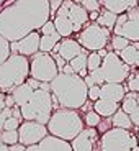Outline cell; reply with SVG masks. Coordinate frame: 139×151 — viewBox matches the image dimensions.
Returning <instances> with one entry per match:
<instances>
[{
    "label": "cell",
    "mask_w": 139,
    "mask_h": 151,
    "mask_svg": "<svg viewBox=\"0 0 139 151\" xmlns=\"http://www.w3.org/2000/svg\"><path fill=\"white\" fill-rule=\"evenodd\" d=\"M51 18L49 0H13L0 10V35L7 41H18Z\"/></svg>",
    "instance_id": "cell-1"
},
{
    "label": "cell",
    "mask_w": 139,
    "mask_h": 151,
    "mask_svg": "<svg viewBox=\"0 0 139 151\" xmlns=\"http://www.w3.org/2000/svg\"><path fill=\"white\" fill-rule=\"evenodd\" d=\"M51 95H53V107L57 109H71L79 110L88 100V87L83 82V77L79 74H59L51 82Z\"/></svg>",
    "instance_id": "cell-2"
},
{
    "label": "cell",
    "mask_w": 139,
    "mask_h": 151,
    "mask_svg": "<svg viewBox=\"0 0 139 151\" xmlns=\"http://www.w3.org/2000/svg\"><path fill=\"white\" fill-rule=\"evenodd\" d=\"M46 128H48L49 135L57 136V138L66 141H72L85 128V125H83V120L77 110L57 109L53 112L49 122L46 123Z\"/></svg>",
    "instance_id": "cell-3"
},
{
    "label": "cell",
    "mask_w": 139,
    "mask_h": 151,
    "mask_svg": "<svg viewBox=\"0 0 139 151\" xmlns=\"http://www.w3.org/2000/svg\"><path fill=\"white\" fill-rule=\"evenodd\" d=\"M30 77V58L10 54L0 64V92L10 94Z\"/></svg>",
    "instance_id": "cell-4"
},
{
    "label": "cell",
    "mask_w": 139,
    "mask_h": 151,
    "mask_svg": "<svg viewBox=\"0 0 139 151\" xmlns=\"http://www.w3.org/2000/svg\"><path fill=\"white\" fill-rule=\"evenodd\" d=\"M20 112H21L23 120H31L46 125L54 112L51 91H44V89L33 91L30 100L25 105L20 107Z\"/></svg>",
    "instance_id": "cell-5"
},
{
    "label": "cell",
    "mask_w": 139,
    "mask_h": 151,
    "mask_svg": "<svg viewBox=\"0 0 139 151\" xmlns=\"http://www.w3.org/2000/svg\"><path fill=\"white\" fill-rule=\"evenodd\" d=\"M110 38H111L110 30L100 27L97 22H93V23H87L79 31L77 41L87 51H100V49L108 46Z\"/></svg>",
    "instance_id": "cell-6"
},
{
    "label": "cell",
    "mask_w": 139,
    "mask_h": 151,
    "mask_svg": "<svg viewBox=\"0 0 139 151\" xmlns=\"http://www.w3.org/2000/svg\"><path fill=\"white\" fill-rule=\"evenodd\" d=\"M136 145L138 138L131 133V130L115 128V127L105 132L100 138V151H131Z\"/></svg>",
    "instance_id": "cell-7"
},
{
    "label": "cell",
    "mask_w": 139,
    "mask_h": 151,
    "mask_svg": "<svg viewBox=\"0 0 139 151\" xmlns=\"http://www.w3.org/2000/svg\"><path fill=\"white\" fill-rule=\"evenodd\" d=\"M59 74L56 61L51 53H41L38 51L30 59V77L39 81V82H51Z\"/></svg>",
    "instance_id": "cell-8"
},
{
    "label": "cell",
    "mask_w": 139,
    "mask_h": 151,
    "mask_svg": "<svg viewBox=\"0 0 139 151\" xmlns=\"http://www.w3.org/2000/svg\"><path fill=\"white\" fill-rule=\"evenodd\" d=\"M100 69L103 72L105 82H111V84H123L124 81H128L129 74H131V68L128 64H124L121 58L118 56V53H115V51L106 53Z\"/></svg>",
    "instance_id": "cell-9"
},
{
    "label": "cell",
    "mask_w": 139,
    "mask_h": 151,
    "mask_svg": "<svg viewBox=\"0 0 139 151\" xmlns=\"http://www.w3.org/2000/svg\"><path fill=\"white\" fill-rule=\"evenodd\" d=\"M113 33L126 38L129 41H139V12L138 7L118 15L113 27Z\"/></svg>",
    "instance_id": "cell-10"
},
{
    "label": "cell",
    "mask_w": 139,
    "mask_h": 151,
    "mask_svg": "<svg viewBox=\"0 0 139 151\" xmlns=\"http://www.w3.org/2000/svg\"><path fill=\"white\" fill-rule=\"evenodd\" d=\"M54 15L66 17V18L72 23L75 33L80 31L87 23H88V12H87L83 7H80L75 0H62L61 7L57 8V12L54 13Z\"/></svg>",
    "instance_id": "cell-11"
},
{
    "label": "cell",
    "mask_w": 139,
    "mask_h": 151,
    "mask_svg": "<svg viewBox=\"0 0 139 151\" xmlns=\"http://www.w3.org/2000/svg\"><path fill=\"white\" fill-rule=\"evenodd\" d=\"M49 133L46 125L38 123V122L31 120H23L18 127V143L23 146H31V145H38L43 138H46Z\"/></svg>",
    "instance_id": "cell-12"
},
{
    "label": "cell",
    "mask_w": 139,
    "mask_h": 151,
    "mask_svg": "<svg viewBox=\"0 0 139 151\" xmlns=\"http://www.w3.org/2000/svg\"><path fill=\"white\" fill-rule=\"evenodd\" d=\"M39 31H31L26 36H23L18 41L10 43V53L11 54H21V56L31 58L39 51Z\"/></svg>",
    "instance_id": "cell-13"
},
{
    "label": "cell",
    "mask_w": 139,
    "mask_h": 151,
    "mask_svg": "<svg viewBox=\"0 0 139 151\" xmlns=\"http://www.w3.org/2000/svg\"><path fill=\"white\" fill-rule=\"evenodd\" d=\"M98 140V132L95 128H83L71 143L72 151H93Z\"/></svg>",
    "instance_id": "cell-14"
},
{
    "label": "cell",
    "mask_w": 139,
    "mask_h": 151,
    "mask_svg": "<svg viewBox=\"0 0 139 151\" xmlns=\"http://www.w3.org/2000/svg\"><path fill=\"white\" fill-rule=\"evenodd\" d=\"M26 151H72V148L69 141L61 140V138L53 135H48L38 145L26 146Z\"/></svg>",
    "instance_id": "cell-15"
},
{
    "label": "cell",
    "mask_w": 139,
    "mask_h": 151,
    "mask_svg": "<svg viewBox=\"0 0 139 151\" xmlns=\"http://www.w3.org/2000/svg\"><path fill=\"white\" fill-rule=\"evenodd\" d=\"M83 51V48L79 45V41L77 40H72V38H62L59 43H57L56 46H54V49L51 51V53H57L61 58H64V61H71L74 59L77 54H80Z\"/></svg>",
    "instance_id": "cell-16"
},
{
    "label": "cell",
    "mask_w": 139,
    "mask_h": 151,
    "mask_svg": "<svg viewBox=\"0 0 139 151\" xmlns=\"http://www.w3.org/2000/svg\"><path fill=\"white\" fill-rule=\"evenodd\" d=\"M120 109L129 115L133 127H139V94L138 92H126L120 104Z\"/></svg>",
    "instance_id": "cell-17"
},
{
    "label": "cell",
    "mask_w": 139,
    "mask_h": 151,
    "mask_svg": "<svg viewBox=\"0 0 139 151\" xmlns=\"http://www.w3.org/2000/svg\"><path fill=\"white\" fill-rule=\"evenodd\" d=\"M124 95H126V87L123 84L105 82L100 86V99H106V100H113V102L121 104Z\"/></svg>",
    "instance_id": "cell-18"
},
{
    "label": "cell",
    "mask_w": 139,
    "mask_h": 151,
    "mask_svg": "<svg viewBox=\"0 0 139 151\" xmlns=\"http://www.w3.org/2000/svg\"><path fill=\"white\" fill-rule=\"evenodd\" d=\"M118 56L129 68H139V41H131L124 49H121Z\"/></svg>",
    "instance_id": "cell-19"
},
{
    "label": "cell",
    "mask_w": 139,
    "mask_h": 151,
    "mask_svg": "<svg viewBox=\"0 0 139 151\" xmlns=\"http://www.w3.org/2000/svg\"><path fill=\"white\" fill-rule=\"evenodd\" d=\"M102 5L105 10L121 15V13H126L128 10H131V8H136L139 5V2L138 0H103Z\"/></svg>",
    "instance_id": "cell-20"
},
{
    "label": "cell",
    "mask_w": 139,
    "mask_h": 151,
    "mask_svg": "<svg viewBox=\"0 0 139 151\" xmlns=\"http://www.w3.org/2000/svg\"><path fill=\"white\" fill-rule=\"evenodd\" d=\"M118 109H120V104L113 102V100H106V99H98L93 104V110L103 118H110Z\"/></svg>",
    "instance_id": "cell-21"
},
{
    "label": "cell",
    "mask_w": 139,
    "mask_h": 151,
    "mask_svg": "<svg viewBox=\"0 0 139 151\" xmlns=\"http://www.w3.org/2000/svg\"><path fill=\"white\" fill-rule=\"evenodd\" d=\"M33 91H34V89H31L30 84H28L26 81H25L23 84H20L18 87H15V89L10 92L11 97H13V100H15V105H16V107L25 105V104L30 100V97H31V94H33Z\"/></svg>",
    "instance_id": "cell-22"
},
{
    "label": "cell",
    "mask_w": 139,
    "mask_h": 151,
    "mask_svg": "<svg viewBox=\"0 0 139 151\" xmlns=\"http://www.w3.org/2000/svg\"><path fill=\"white\" fill-rule=\"evenodd\" d=\"M87 56H88V51L83 49L80 54H77L74 59H71L67 63V64L74 69L75 74H79L80 77H85V76L88 74V71H87Z\"/></svg>",
    "instance_id": "cell-23"
},
{
    "label": "cell",
    "mask_w": 139,
    "mask_h": 151,
    "mask_svg": "<svg viewBox=\"0 0 139 151\" xmlns=\"http://www.w3.org/2000/svg\"><path fill=\"white\" fill-rule=\"evenodd\" d=\"M110 118H111V125L115 128H123V130H131L133 128V122H131V118H129V115L126 112H123L121 109H118Z\"/></svg>",
    "instance_id": "cell-24"
},
{
    "label": "cell",
    "mask_w": 139,
    "mask_h": 151,
    "mask_svg": "<svg viewBox=\"0 0 139 151\" xmlns=\"http://www.w3.org/2000/svg\"><path fill=\"white\" fill-rule=\"evenodd\" d=\"M61 40H62V38H61L59 33L41 35V38H39V51H41V53H51L54 49V46H56Z\"/></svg>",
    "instance_id": "cell-25"
},
{
    "label": "cell",
    "mask_w": 139,
    "mask_h": 151,
    "mask_svg": "<svg viewBox=\"0 0 139 151\" xmlns=\"http://www.w3.org/2000/svg\"><path fill=\"white\" fill-rule=\"evenodd\" d=\"M116 18H118L116 13H113V12L103 8V10H100V15H98V18H97V23L100 25V27H103V28H106V30L111 31L113 27H115V23H116Z\"/></svg>",
    "instance_id": "cell-26"
},
{
    "label": "cell",
    "mask_w": 139,
    "mask_h": 151,
    "mask_svg": "<svg viewBox=\"0 0 139 151\" xmlns=\"http://www.w3.org/2000/svg\"><path fill=\"white\" fill-rule=\"evenodd\" d=\"M11 112H13V107H7L5 104V94L0 92V132L4 130V123L8 117H11Z\"/></svg>",
    "instance_id": "cell-27"
},
{
    "label": "cell",
    "mask_w": 139,
    "mask_h": 151,
    "mask_svg": "<svg viewBox=\"0 0 139 151\" xmlns=\"http://www.w3.org/2000/svg\"><path fill=\"white\" fill-rule=\"evenodd\" d=\"M0 143H5L8 146L18 143V130H2L0 132Z\"/></svg>",
    "instance_id": "cell-28"
},
{
    "label": "cell",
    "mask_w": 139,
    "mask_h": 151,
    "mask_svg": "<svg viewBox=\"0 0 139 151\" xmlns=\"http://www.w3.org/2000/svg\"><path fill=\"white\" fill-rule=\"evenodd\" d=\"M82 120H83V125H85L87 128H97L98 123L102 122V117H100L95 110H88Z\"/></svg>",
    "instance_id": "cell-29"
},
{
    "label": "cell",
    "mask_w": 139,
    "mask_h": 151,
    "mask_svg": "<svg viewBox=\"0 0 139 151\" xmlns=\"http://www.w3.org/2000/svg\"><path fill=\"white\" fill-rule=\"evenodd\" d=\"M102 61H103V58L100 56L97 51H90L88 56H87V71L90 72V71L98 69L100 66H102Z\"/></svg>",
    "instance_id": "cell-30"
},
{
    "label": "cell",
    "mask_w": 139,
    "mask_h": 151,
    "mask_svg": "<svg viewBox=\"0 0 139 151\" xmlns=\"http://www.w3.org/2000/svg\"><path fill=\"white\" fill-rule=\"evenodd\" d=\"M110 43H111V49H113V51H115V53H120L121 49H124L131 41L126 40V38H123V36H120V35H115L113 38H110Z\"/></svg>",
    "instance_id": "cell-31"
},
{
    "label": "cell",
    "mask_w": 139,
    "mask_h": 151,
    "mask_svg": "<svg viewBox=\"0 0 139 151\" xmlns=\"http://www.w3.org/2000/svg\"><path fill=\"white\" fill-rule=\"evenodd\" d=\"M77 4L85 8L88 13H90V12H100L102 10V2H98V0H77Z\"/></svg>",
    "instance_id": "cell-32"
},
{
    "label": "cell",
    "mask_w": 139,
    "mask_h": 151,
    "mask_svg": "<svg viewBox=\"0 0 139 151\" xmlns=\"http://www.w3.org/2000/svg\"><path fill=\"white\" fill-rule=\"evenodd\" d=\"M10 41H7L2 35H0V64L10 56Z\"/></svg>",
    "instance_id": "cell-33"
},
{
    "label": "cell",
    "mask_w": 139,
    "mask_h": 151,
    "mask_svg": "<svg viewBox=\"0 0 139 151\" xmlns=\"http://www.w3.org/2000/svg\"><path fill=\"white\" fill-rule=\"evenodd\" d=\"M129 92H138L139 94V72H133L128 77V86H126Z\"/></svg>",
    "instance_id": "cell-34"
},
{
    "label": "cell",
    "mask_w": 139,
    "mask_h": 151,
    "mask_svg": "<svg viewBox=\"0 0 139 151\" xmlns=\"http://www.w3.org/2000/svg\"><path fill=\"white\" fill-rule=\"evenodd\" d=\"M21 118H16V117H8L7 120H5V123H4V130H18V127H20V123H21Z\"/></svg>",
    "instance_id": "cell-35"
},
{
    "label": "cell",
    "mask_w": 139,
    "mask_h": 151,
    "mask_svg": "<svg viewBox=\"0 0 139 151\" xmlns=\"http://www.w3.org/2000/svg\"><path fill=\"white\" fill-rule=\"evenodd\" d=\"M88 77L93 81L95 86H102V84H105V79H103V72H102V69H100V68L95 69V71H90V72H88Z\"/></svg>",
    "instance_id": "cell-36"
},
{
    "label": "cell",
    "mask_w": 139,
    "mask_h": 151,
    "mask_svg": "<svg viewBox=\"0 0 139 151\" xmlns=\"http://www.w3.org/2000/svg\"><path fill=\"white\" fill-rule=\"evenodd\" d=\"M54 33H57V31H56V27H54L53 20L49 18L48 22H46L41 28H39V35H54Z\"/></svg>",
    "instance_id": "cell-37"
},
{
    "label": "cell",
    "mask_w": 139,
    "mask_h": 151,
    "mask_svg": "<svg viewBox=\"0 0 139 151\" xmlns=\"http://www.w3.org/2000/svg\"><path fill=\"white\" fill-rule=\"evenodd\" d=\"M87 95H88V99L90 100H98L100 99V86H92L88 87V92H87Z\"/></svg>",
    "instance_id": "cell-38"
},
{
    "label": "cell",
    "mask_w": 139,
    "mask_h": 151,
    "mask_svg": "<svg viewBox=\"0 0 139 151\" xmlns=\"http://www.w3.org/2000/svg\"><path fill=\"white\" fill-rule=\"evenodd\" d=\"M51 56L54 58V61H56V66H57V69H59V72L64 69V66L67 64V61H64V58H61L57 53H51Z\"/></svg>",
    "instance_id": "cell-39"
},
{
    "label": "cell",
    "mask_w": 139,
    "mask_h": 151,
    "mask_svg": "<svg viewBox=\"0 0 139 151\" xmlns=\"http://www.w3.org/2000/svg\"><path fill=\"white\" fill-rule=\"evenodd\" d=\"M62 0H49V10H51V18L54 17V13L57 12V8L61 7Z\"/></svg>",
    "instance_id": "cell-40"
},
{
    "label": "cell",
    "mask_w": 139,
    "mask_h": 151,
    "mask_svg": "<svg viewBox=\"0 0 139 151\" xmlns=\"http://www.w3.org/2000/svg\"><path fill=\"white\" fill-rule=\"evenodd\" d=\"M26 82L30 84V87H31V89H34V91H36V89H39V86H41V82H39V81H36V79H33V77H28Z\"/></svg>",
    "instance_id": "cell-41"
},
{
    "label": "cell",
    "mask_w": 139,
    "mask_h": 151,
    "mask_svg": "<svg viewBox=\"0 0 139 151\" xmlns=\"http://www.w3.org/2000/svg\"><path fill=\"white\" fill-rule=\"evenodd\" d=\"M5 104H7V107H15V100H13V97H11V94H5Z\"/></svg>",
    "instance_id": "cell-42"
},
{
    "label": "cell",
    "mask_w": 139,
    "mask_h": 151,
    "mask_svg": "<svg viewBox=\"0 0 139 151\" xmlns=\"http://www.w3.org/2000/svg\"><path fill=\"white\" fill-rule=\"evenodd\" d=\"M8 151H26V146H23V145L16 143V145H11V146L8 148Z\"/></svg>",
    "instance_id": "cell-43"
},
{
    "label": "cell",
    "mask_w": 139,
    "mask_h": 151,
    "mask_svg": "<svg viewBox=\"0 0 139 151\" xmlns=\"http://www.w3.org/2000/svg\"><path fill=\"white\" fill-rule=\"evenodd\" d=\"M98 15H100V12H90V13H88V20H92V22H97Z\"/></svg>",
    "instance_id": "cell-44"
},
{
    "label": "cell",
    "mask_w": 139,
    "mask_h": 151,
    "mask_svg": "<svg viewBox=\"0 0 139 151\" xmlns=\"http://www.w3.org/2000/svg\"><path fill=\"white\" fill-rule=\"evenodd\" d=\"M61 72H64V74H75V72H74V69H72L69 64H66V66H64V69H62Z\"/></svg>",
    "instance_id": "cell-45"
},
{
    "label": "cell",
    "mask_w": 139,
    "mask_h": 151,
    "mask_svg": "<svg viewBox=\"0 0 139 151\" xmlns=\"http://www.w3.org/2000/svg\"><path fill=\"white\" fill-rule=\"evenodd\" d=\"M8 145H5V143H0V151H8Z\"/></svg>",
    "instance_id": "cell-46"
},
{
    "label": "cell",
    "mask_w": 139,
    "mask_h": 151,
    "mask_svg": "<svg viewBox=\"0 0 139 151\" xmlns=\"http://www.w3.org/2000/svg\"><path fill=\"white\" fill-rule=\"evenodd\" d=\"M97 53L100 54V56H102V58H105V56H106V53H108V51H106V49L103 48V49H100V51H97Z\"/></svg>",
    "instance_id": "cell-47"
},
{
    "label": "cell",
    "mask_w": 139,
    "mask_h": 151,
    "mask_svg": "<svg viewBox=\"0 0 139 151\" xmlns=\"http://www.w3.org/2000/svg\"><path fill=\"white\" fill-rule=\"evenodd\" d=\"M138 12H139V5H138Z\"/></svg>",
    "instance_id": "cell-48"
},
{
    "label": "cell",
    "mask_w": 139,
    "mask_h": 151,
    "mask_svg": "<svg viewBox=\"0 0 139 151\" xmlns=\"http://www.w3.org/2000/svg\"><path fill=\"white\" fill-rule=\"evenodd\" d=\"M98 2H103V0H98Z\"/></svg>",
    "instance_id": "cell-49"
},
{
    "label": "cell",
    "mask_w": 139,
    "mask_h": 151,
    "mask_svg": "<svg viewBox=\"0 0 139 151\" xmlns=\"http://www.w3.org/2000/svg\"><path fill=\"white\" fill-rule=\"evenodd\" d=\"M138 2H139V0H138Z\"/></svg>",
    "instance_id": "cell-50"
}]
</instances>
